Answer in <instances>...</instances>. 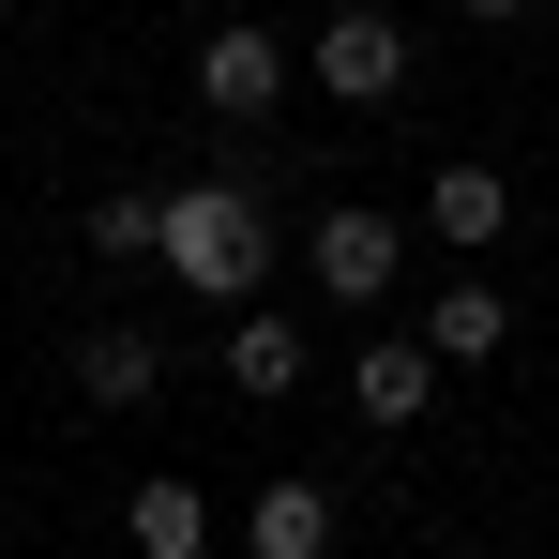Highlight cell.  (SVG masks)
Masks as SVG:
<instances>
[{"label": "cell", "mask_w": 559, "mask_h": 559, "mask_svg": "<svg viewBox=\"0 0 559 559\" xmlns=\"http://www.w3.org/2000/svg\"><path fill=\"white\" fill-rule=\"evenodd\" d=\"M424 227H439V242H468V273H484V242H499V227H514V182H499V167H484V152H454V167H439V182H424Z\"/></svg>", "instance_id": "obj_6"}, {"label": "cell", "mask_w": 559, "mask_h": 559, "mask_svg": "<svg viewBox=\"0 0 559 559\" xmlns=\"http://www.w3.org/2000/svg\"><path fill=\"white\" fill-rule=\"evenodd\" d=\"M302 76H318L333 106H393L408 92V15H393V0H333L318 46H302Z\"/></svg>", "instance_id": "obj_2"}, {"label": "cell", "mask_w": 559, "mask_h": 559, "mask_svg": "<svg viewBox=\"0 0 559 559\" xmlns=\"http://www.w3.org/2000/svg\"><path fill=\"white\" fill-rule=\"evenodd\" d=\"M167 287L227 302V318L273 287V212H258V182H167Z\"/></svg>", "instance_id": "obj_1"}, {"label": "cell", "mask_w": 559, "mask_h": 559, "mask_svg": "<svg viewBox=\"0 0 559 559\" xmlns=\"http://www.w3.org/2000/svg\"><path fill=\"white\" fill-rule=\"evenodd\" d=\"M545 15H559V0H545Z\"/></svg>", "instance_id": "obj_15"}, {"label": "cell", "mask_w": 559, "mask_h": 559, "mask_svg": "<svg viewBox=\"0 0 559 559\" xmlns=\"http://www.w3.org/2000/svg\"><path fill=\"white\" fill-rule=\"evenodd\" d=\"M302 378H318V348L287 333L273 302H242V318H227V393H258V408H273V393H302Z\"/></svg>", "instance_id": "obj_8"}, {"label": "cell", "mask_w": 559, "mask_h": 559, "mask_svg": "<svg viewBox=\"0 0 559 559\" xmlns=\"http://www.w3.org/2000/svg\"><path fill=\"white\" fill-rule=\"evenodd\" d=\"M302 273H318V302L364 318V302H393V273H408V227H393L378 197H333V212L302 227Z\"/></svg>", "instance_id": "obj_3"}, {"label": "cell", "mask_w": 559, "mask_h": 559, "mask_svg": "<svg viewBox=\"0 0 559 559\" xmlns=\"http://www.w3.org/2000/svg\"><path fill=\"white\" fill-rule=\"evenodd\" d=\"M121 530H136V559H212V499L197 484H136Z\"/></svg>", "instance_id": "obj_11"}, {"label": "cell", "mask_w": 559, "mask_h": 559, "mask_svg": "<svg viewBox=\"0 0 559 559\" xmlns=\"http://www.w3.org/2000/svg\"><path fill=\"white\" fill-rule=\"evenodd\" d=\"M92 258H106V273H121V258H167V197H152V182L92 197Z\"/></svg>", "instance_id": "obj_12"}, {"label": "cell", "mask_w": 559, "mask_h": 559, "mask_svg": "<svg viewBox=\"0 0 559 559\" xmlns=\"http://www.w3.org/2000/svg\"><path fill=\"white\" fill-rule=\"evenodd\" d=\"M197 106H212V121H273L287 106V46L258 31V15H227V31L197 46Z\"/></svg>", "instance_id": "obj_4"}, {"label": "cell", "mask_w": 559, "mask_h": 559, "mask_svg": "<svg viewBox=\"0 0 559 559\" xmlns=\"http://www.w3.org/2000/svg\"><path fill=\"white\" fill-rule=\"evenodd\" d=\"M424 348H439V364H499V348H514L499 273H454V287H439V302H424Z\"/></svg>", "instance_id": "obj_7"}, {"label": "cell", "mask_w": 559, "mask_h": 559, "mask_svg": "<svg viewBox=\"0 0 559 559\" xmlns=\"http://www.w3.org/2000/svg\"><path fill=\"white\" fill-rule=\"evenodd\" d=\"M242 559H333V484H258L242 499Z\"/></svg>", "instance_id": "obj_9"}, {"label": "cell", "mask_w": 559, "mask_h": 559, "mask_svg": "<svg viewBox=\"0 0 559 559\" xmlns=\"http://www.w3.org/2000/svg\"><path fill=\"white\" fill-rule=\"evenodd\" d=\"M152 378H167V348H152L136 318H106V333H76V393H92V408H152Z\"/></svg>", "instance_id": "obj_10"}, {"label": "cell", "mask_w": 559, "mask_h": 559, "mask_svg": "<svg viewBox=\"0 0 559 559\" xmlns=\"http://www.w3.org/2000/svg\"><path fill=\"white\" fill-rule=\"evenodd\" d=\"M468 15H484V31H499V15H545V0H468Z\"/></svg>", "instance_id": "obj_13"}, {"label": "cell", "mask_w": 559, "mask_h": 559, "mask_svg": "<svg viewBox=\"0 0 559 559\" xmlns=\"http://www.w3.org/2000/svg\"><path fill=\"white\" fill-rule=\"evenodd\" d=\"M0 31H15V0H0Z\"/></svg>", "instance_id": "obj_14"}, {"label": "cell", "mask_w": 559, "mask_h": 559, "mask_svg": "<svg viewBox=\"0 0 559 559\" xmlns=\"http://www.w3.org/2000/svg\"><path fill=\"white\" fill-rule=\"evenodd\" d=\"M439 348H424V333H364V364H348V393H364V424L378 439H393V424H424V408H439Z\"/></svg>", "instance_id": "obj_5"}]
</instances>
